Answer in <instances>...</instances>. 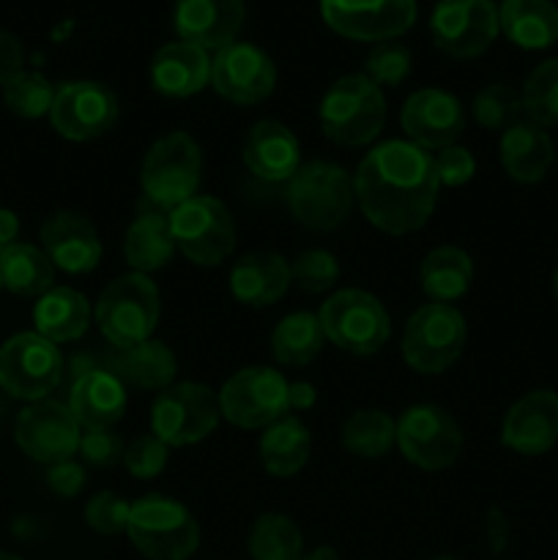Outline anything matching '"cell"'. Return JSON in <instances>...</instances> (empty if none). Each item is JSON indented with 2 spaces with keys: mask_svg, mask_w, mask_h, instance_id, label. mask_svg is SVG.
<instances>
[{
  "mask_svg": "<svg viewBox=\"0 0 558 560\" xmlns=\"http://www.w3.org/2000/svg\"><path fill=\"white\" fill-rule=\"evenodd\" d=\"M0 560H22V558L14 556V552H0Z\"/></svg>",
  "mask_w": 558,
  "mask_h": 560,
  "instance_id": "cell-54",
  "label": "cell"
},
{
  "mask_svg": "<svg viewBox=\"0 0 558 560\" xmlns=\"http://www.w3.org/2000/svg\"><path fill=\"white\" fill-rule=\"evenodd\" d=\"M463 430L441 405H414L397 421V448L421 470L452 468L463 452Z\"/></svg>",
  "mask_w": 558,
  "mask_h": 560,
  "instance_id": "cell-13",
  "label": "cell"
},
{
  "mask_svg": "<svg viewBox=\"0 0 558 560\" xmlns=\"http://www.w3.org/2000/svg\"><path fill=\"white\" fill-rule=\"evenodd\" d=\"M290 284V262L277 252H249L230 268V293L249 310L274 306Z\"/></svg>",
  "mask_w": 558,
  "mask_h": 560,
  "instance_id": "cell-26",
  "label": "cell"
},
{
  "mask_svg": "<svg viewBox=\"0 0 558 560\" xmlns=\"http://www.w3.org/2000/svg\"><path fill=\"white\" fill-rule=\"evenodd\" d=\"M126 383L109 370H88L74 381L69 410L80 430H113L126 413Z\"/></svg>",
  "mask_w": 558,
  "mask_h": 560,
  "instance_id": "cell-25",
  "label": "cell"
},
{
  "mask_svg": "<svg viewBox=\"0 0 558 560\" xmlns=\"http://www.w3.org/2000/svg\"><path fill=\"white\" fill-rule=\"evenodd\" d=\"M498 156H501L503 173L512 180L539 184L556 162V148L542 126L531 124L528 118H520L501 135Z\"/></svg>",
  "mask_w": 558,
  "mask_h": 560,
  "instance_id": "cell-28",
  "label": "cell"
},
{
  "mask_svg": "<svg viewBox=\"0 0 558 560\" xmlns=\"http://www.w3.org/2000/svg\"><path fill=\"white\" fill-rule=\"evenodd\" d=\"M430 560H460V558H454V556H435V558H430Z\"/></svg>",
  "mask_w": 558,
  "mask_h": 560,
  "instance_id": "cell-55",
  "label": "cell"
},
{
  "mask_svg": "<svg viewBox=\"0 0 558 560\" xmlns=\"http://www.w3.org/2000/svg\"><path fill=\"white\" fill-rule=\"evenodd\" d=\"M170 459V446L159 441L156 435H137L135 441L126 443L124 452V465L137 481H151L156 476H162V470L167 468Z\"/></svg>",
  "mask_w": 558,
  "mask_h": 560,
  "instance_id": "cell-44",
  "label": "cell"
},
{
  "mask_svg": "<svg viewBox=\"0 0 558 560\" xmlns=\"http://www.w3.org/2000/svg\"><path fill=\"white\" fill-rule=\"evenodd\" d=\"M175 241L170 233V213L142 200L124 235V257L135 273L151 277L175 257Z\"/></svg>",
  "mask_w": 558,
  "mask_h": 560,
  "instance_id": "cell-27",
  "label": "cell"
},
{
  "mask_svg": "<svg viewBox=\"0 0 558 560\" xmlns=\"http://www.w3.org/2000/svg\"><path fill=\"white\" fill-rule=\"evenodd\" d=\"M416 0H321V16L350 42H394L414 27Z\"/></svg>",
  "mask_w": 558,
  "mask_h": 560,
  "instance_id": "cell-16",
  "label": "cell"
},
{
  "mask_svg": "<svg viewBox=\"0 0 558 560\" xmlns=\"http://www.w3.org/2000/svg\"><path fill=\"white\" fill-rule=\"evenodd\" d=\"M323 334L350 355H375L392 337V317L372 293L345 288L334 293L317 312Z\"/></svg>",
  "mask_w": 558,
  "mask_h": 560,
  "instance_id": "cell-9",
  "label": "cell"
},
{
  "mask_svg": "<svg viewBox=\"0 0 558 560\" xmlns=\"http://www.w3.org/2000/svg\"><path fill=\"white\" fill-rule=\"evenodd\" d=\"M399 124L408 140L425 151L457 145L465 131V109L454 93L441 88H421L410 93L399 113Z\"/></svg>",
  "mask_w": 558,
  "mask_h": 560,
  "instance_id": "cell-19",
  "label": "cell"
},
{
  "mask_svg": "<svg viewBox=\"0 0 558 560\" xmlns=\"http://www.w3.org/2000/svg\"><path fill=\"white\" fill-rule=\"evenodd\" d=\"M419 282L430 304H454L463 299L474 282V260L460 246H435L421 260Z\"/></svg>",
  "mask_w": 558,
  "mask_h": 560,
  "instance_id": "cell-32",
  "label": "cell"
},
{
  "mask_svg": "<svg viewBox=\"0 0 558 560\" xmlns=\"http://www.w3.org/2000/svg\"><path fill=\"white\" fill-rule=\"evenodd\" d=\"M42 249L55 268L88 273L102 260V241L91 219L80 211H55L42 224Z\"/></svg>",
  "mask_w": 558,
  "mask_h": 560,
  "instance_id": "cell-22",
  "label": "cell"
},
{
  "mask_svg": "<svg viewBox=\"0 0 558 560\" xmlns=\"http://www.w3.org/2000/svg\"><path fill=\"white\" fill-rule=\"evenodd\" d=\"M246 550L252 560H301L304 534L288 514L266 512L252 523Z\"/></svg>",
  "mask_w": 558,
  "mask_h": 560,
  "instance_id": "cell-37",
  "label": "cell"
},
{
  "mask_svg": "<svg viewBox=\"0 0 558 560\" xmlns=\"http://www.w3.org/2000/svg\"><path fill=\"white\" fill-rule=\"evenodd\" d=\"M485 536H487V547H490L492 556H503V552H507L512 528H509V517L503 509H498V506L487 509Z\"/></svg>",
  "mask_w": 558,
  "mask_h": 560,
  "instance_id": "cell-49",
  "label": "cell"
},
{
  "mask_svg": "<svg viewBox=\"0 0 558 560\" xmlns=\"http://www.w3.org/2000/svg\"><path fill=\"white\" fill-rule=\"evenodd\" d=\"M80 438L82 430L69 405L55 402V399L31 402L16 416L14 441L33 463L58 465L77 457Z\"/></svg>",
  "mask_w": 558,
  "mask_h": 560,
  "instance_id": "cell-17",
  "label": "cell"
},
{
  "mask_svg": "<svg viewBox=\"0 0 558 560\" xmlns=\"http://www.w3.org/2000/svg\"><path fill=\"white\" fill-rule=\"evenodd\" d=\"M63 377L58 345L36 331H22L0 348V388L25 402H42Z\"/></svg>",
  "mask_w": 558,
  "mask_h": 560,
  "instance_id": "cell-12",
  "label": "cell"
},
{
  "mask_svg": "<svg viewBox=\"0 0 558 560\" xmlns=\"http://www.w3.org/2000/svg\"><path fill=\"white\" fill-rule=\"evenodd\" d=\"M501 443L523 457H542L558 443V394L539 388L520 397L507 410Z\"/></svg>",
  "mask_w": 558,
  "mask_h": 560,
  "instance_id": "cell-21",
  "label": "cell"
},
{
  "mask_svg": "<svg viewBox=\"0 0 558 560\" xmlns=\"http://www.w3.org/2000/svg\"><path fill=\"white\" fill-rule=\"evenodd\" d=\"M115 375L126 386L142 388V392H164L175 383L178 375V359L162 339H146L129 350H120L115 361Z\"/></svg>",
  "mask_w": 558,
  "mask_h": 560,
  "instance_id": "cell-33",
  "label": "cell"
},
{
  "mask_svg": "<svg viewBox=\"0 0 558 560\" xmlns=\"http://www.w3.org/2000/svg\"><path fill=\"white\" fill-rule=\"evenodd\" d=\"M498 9L492 0H438L430 16L432 44L454 60L479 58L496 42Z\"/></svg>",
  "mask_w": 558,
  "mask_h": 560,
  "instance_id": "cell-15",
  "label": "cell"
},
{
  "mask_svg": "<svg viewBox=\"0 0 558 560\" xmlns=\"http://www.w3.org/2000/svg\"><path fill=\"white\" fill-rule=\"evenodd\" d=\"M301 560H342V558H339V552L334 550V547L321 545V547H315V550L304 552V556H301Z\"/></svg>",
  "mask_w": 558,
  "mask_h": 560,
  "instance_id": "cell-52",
  "label": "cell"
},
{
  "mask_svg": "<svg viewBox=\"0 0 558 560\" xmlns=\"http://www.w3.org/2000/svg\"><path fill=\"white\" fill-rule=\"evenodd\" d=\"M55 91H58V88H55L47 77L38 74V71L22 69L20 74H14L3 85V104L11 115H16V118L36 120L42 118V115H49L55 102Z\"/></svg>",
  "mask_w": 558,
  "mask_h": 560,
  "instance_id": "cell-39",
  "label": "cell"
},
{
  "mask_svg": "<svg viewBox=\"0 0 558 560\" xmlns=\"http://www.w3.org/2000/svg\"><path fill=\"white\" fill-rule=\"evenodd\" d=\"M317 120L334 145L364 148L386 126V98L364 74H345L323 93Z\"/></svg>",
  "mask_w": 558,
  "mask_h": 560,
  "instance_id": "cell-3",
  "label": "cell"
},
{
  "mask_svg": "<svg viewBox=\"0 0 558 560\" xmlns=\"http://www.w3.org/2000/svg\"><path fill=\"white\" fill-rule=\"evenodd\" d=\"M342 277L339 260L328 249H304L290 262V282L306 295L328 293Z\"/></svg>",
  "mask_w": 558,
  "mask_h": 560,
  "instance_id": "cell-41",
  "label": "cell"
},
{
  "mask_svg": "<svg viewBox=\"0 0 558 560\" xmlns=\"http://www.w3.org/2000/svg\"><path fill=\"white\" fill-rule=\"evenodd\" d=\"M246 20L244 0H175L173 25L178 42L219 52L239 38Z\"/></svg>",
  "mask_w": 558,
  "mask_h": 560,
  "instance_id": "cell-20",
  "label": "cell"
},
{
  "mask_svg": "<svg viewBox=\"0 0 558 560\" xmlns=\"http://www.w3.org/2000/svg\"><path fill=\"white\" fill-rule=\"evenodd\" d=\"M284 202L295 224L310 233H332L348 222L356 208L353 175L326 159L301 162L284 186Z\"/></svg>",
  "mask_w": 558,
  "mask_h": 560,
  "instance_id": "cell-2",
  "label": "cell"
},
{
  "mask_svg": "<svg viewBox=\"0 0 558 560\" xmlns=\"http://www.w3.org/2000/svg\"><path fill=\"white\" fill-rule=\"evenodd\" d=\"M22 63H25V49L22 42L9 31H0V85L20 74Z\"/></svg>",
  "mask_w": 558,
  "mask_h": 560,
  "instance_id": "cell-48",
  "label": "cell"
},
{
  "mask_svg": "<svg viewBox=\"0 0 558 560\" xmlns=\"http://www.w3.org/2000/svg\"><path fill=\"white\" fill-rule=\"evenodd\" d=\"M520 98H523V115L531 124L542 129L558 126V58L542 60L531 71Z\"/></svg>",
  "mask_w": 558,
  "mask_h": 560,
  "instance_id": "cell-38",
  "label": "cell"
},
{
  "mask_svg": "<svg viewBox=\"0 0 558 560\" xmlns=\"http://www.w3.org/2000/svg\"><path fill=\"white\" fill-rule=\"evenodd\" d=\"M91 304L80 290L71 288H53L38 299L33 310V326L36 334H42L49 342H74L91 326Z\"/></svg>",
  "mask_w": 558,
  "mask_h": 560,
  "instance_id": "cell-31",
  "label": "cell"
},
{
  "mask_svg": "<svg viewBox=\"0 0 558 560\" xmlns=\"http://www.w3.org/2000/svg\"><path fill=\"white\" fill-rule=\"evenodd\" d=\"M553 299H556V304H558V266H556V271H553Z\"/></svg>",
  "mask_w": 558,
  "mask_h": 560,
  "instance_id": "cell-53",
  "label": "cell"
},
{
  "mask_svg": "<svg viewBox=\"0 0 558 560\" xmlns=\"http://www.w3.org/2000/svg\"><path fill=\"white\" fill-rule=\"evenodd\" d=\"M498 25L523 49H547L558 42V5L553 0H503Z\"/></svg>",
  "mask_w": 558,
  "mask_h": 560,
  "instance_id": "cell-30",
  "label": "cell"
},
{
  "mask_svg": "<svg viewBox=\"0 0 558 560\" xmlns=\"http://www.w3.org/2000/svg\"><path fill=\"white\" fill-rule=\"evenodd\" d=\"M129 514H131V503L113 490L96 492V495L85 503V523L88 528L96 530L98 536L126 534Z\"/></svg>",
  "mask_w": 558,
  "mask_h": 560,
  "instance_id": "cell-43",
  "label": "cell"
},
{
  "mask_svg": "<svg viewBox=\"0 0 558 560\" xmlns=\"http://www.w3.org/2000/svg\"><path fill=\"white\" fill-rule=\"evenodd\" d=\"M290 383L271 366H244L219 388L222 419L239 430H266L290 413Z\"/></svg>",
  "mask_w": 558,
  "mask_h": 560,
  "instance_id": "cell-11",
  "label": "cell"
},
{
  "mask_svg": "<svg viewBox=\"0 0 558 560\" xmlns=\"http://www.w3.org/2000/svg\"><path fill=\"white\" fill-rule=\"evenodd\" d=\"M0 290H3V279H0Z\"/></svg>",
  "mask_w": 558,
  "mask_h": 560,
  "instance_id": "cell-56",
  "label": "cell"
},
{
  "mask_svg": "<svg viewBox=\"0 0 558 560\" xmlns=\"http://www.w3.org/2000/svg\"><path fill=\"white\" fill-rule=\"evenodd\" d=\"M241 159L255 178L266 184H288L301 167L299 137L279 120H257L241 142Z\"/></svg>",
  "mask_w": 558,
  "mask_h": 560,
  "instance_id": "cell-23",
  "label": "cell"
},
{
  "mask_svg": "<svg viewBox=\"0 0 558 560\" xmlns=\"http://www.w3.org/2000/svg\"><path fill=\"white\" fill-rule=\"evenodd\" d=\"M202 180V151L186 131L162 135L146 151L140 164L142 200L162 211H173L191 200Z\"/></svg>",
  "mask_w": 558,
  "mask_h": 560,
  "instance_id": "cell-5",
  "label": "cell"
},
{
  "mask_svg": "<svg viewBox=\"0 0 558 560\" xmlns=\"http://www.w3.org/2000/svg\"><path fill=\"white\" fill-rule=\"evenodd\" d=\"M153 91L167 98H189L211 85V52L186 42H170L148 66Z\"/></svg>",
  "mask_w": 558,
  "mask_h": 560,
  "instance_id": "cell-24",
  "label": "cell"
},
{
  "mask_svg": "<svg viewBox=\"0 0 558 560\" xmlns=\"http://www.w3.org/2000/svg\"><path fill=\"white\" fill-rule=\"evenodd\" d=\"M47 485L55 495L60 498H77L85 487V468L74 459H66V463L49 465L47 470Z\"/></svg>",
  "mask_w": 558,
  "mask_h": 560,
  "instance_id": "cell-47",
  "label": "cell"
},
{
  "mask_svg": "<svg viewBox=\"0 0 558 560\" xmlns=\"http://www.w3.org/2000/svg\"><path fill=\"white\" fill-rule=\"evenodd\" d=\"M219 394L206 383L184 381L156 394L151 405V432L170 448L206 441L219 427Z\"/></svg>",
  "mask_w": 558,
  "mask_h": 560,
  "instance_id": "cell-10",
  "label": "cell"
},
{
  "mask_svg": "<svg viewBox=\"0 0 558 560\" xmlns=\"http://www.w3.org/2000/svg\"><path fill=\"white\" fill-rule=\"evenodd\" d=\"M175 249L195 266H222L239 244V230L230 208L217 197L195 195L170 211Z\"/></svg>",
  "mask_w": 558,
  "mask_h": 560,
  "instance_id": "cell-7",
  "label": "cell"
},
{
  "mask_svg": "<svg viewBox=\"0 0 558 560\" xmlns=\"http://www.w3.org/2000/svg\"><path fill=\"white\" fill-rule=\"evenodd\" d=\"M120 118L118 96L109 85L96 80L63 82L55 91L49 124L71 142H91L115 129Z\"/></svg>",
  "mask_w": 558,
  "mask_h": 560,
  "instance_id": "cell-14",
  "label": "cell"
},
{
  "mask_svg": "<svg viewBox=\"0 0 558 560\" xmlns=\"http://www.w3.org/2000/svg\"><path fill=\"white\" fill-rule=\"evenodd\" d=\"M468 326L452 304H425L408 317L403 331V359L419 375H441L463 355Z\"/></svg>",
  "mask_w": 558,
  "mask_h": 560,
  "instance_id": "cell-8",
  "label": "cell"
},
{
  "mask_svg": "<svg viewBox=\"0 0 558 560\" xmlns=\"http://www.w3.org/2000/svg\"><path fill=\"white\" fill-rule=\"evenodd\" d=\"M356 206L381 233L408 235L430 222L438 206L435 164L410 140L370 148L353 173Z\"/></svg>",
  "mask_w": 558,
  "mask_h": 560,
  "instance_id": "cell-1",
  "label": "cell"
},
{
  "mask_svg": "<svg viewBox=\"0 0 558 560\" xmlns=\"http://www.w3.org/2000/svg\"><path fill=\"white\" fill-rule=\"evenodd\" d=\"M126 536L148 560H189L200 547V525L181 501L142 495L131 503Z\"/></svg>",
  "mask_w": 558,
  "mask_h": 560,
  "instance_id": "cell-6",
  "label": "cell"
},
{
  "mask_svg": "<svg viewBox=\"0 0 558 560\" xmlns=\"http://www.w3.org/2000/svg\"><path fill=\"white\" fill-rule=\"evenodd\" d=\"M432 164H435L438 184L446 186V189H457V186H465L476 175V159L468 148L463 145H449L441 148V151L432 156Z\"/></svg>",
  "mask_w": 558,
  "mask_h": 560,
  "instance_id": "cell-46",
  "label": "cell"
},
{
  "mask_svg": "<svg viewBox=\"0 0 558 560\" xmlns=\"http://www.w3.org/2000/svg\"><path fill=\"white\" fill-rule=\"evenodd\" d=\"M0 279H3V288L20 299H42L53 290L55 266L44 255V249L16 241L9 249L0 252Z\"/></svg>",
  "mask_w": 558,
  "mask_h": 560,
  "instance_id": "cell-34",
  "label": "cell"
},
{
  "mask_svg": "<svg viewBox=\"0 0 558 560\" xmlns=\"http://www.w3.org/2000/svg\"><path fill=\"white\" fill-rule=\"evenodd\" d=\"M257 454H260L266 474L277 476V479H290L310 463L312 435L299 416L288 413L263 430Z\"/></svg>",
  "mask_w": 558,
  "mask_h": 560,
  "instance_id": "cell-29",
  "label": "cell"
},
{
  "mask_svg": "<svg viewBox=\"0 0 558 560\" xmlns=\"http://www.w3.org/2000/svg\"><path fill=\"white\" fill-rule=\"evenodd\" d=\"M126 443L115 430H91L80 438V457L93 468H115L124 463Z\"/></svg>",
  "mask_w": 558,
  "mask_h": 560,
  "instance_id": "cell-45",
  "label": "cell"
},
{
  "mask_svg": "<svg viewBox=\"0 0 558 560\" xmlns=\"http://www.w3.org/2000/svg\"><path fill=\"white\" fill-rule=\"evenodd\" d=\"M16 235H20V217L9 208H0V252L16 244Z\"/></svg>",
  "mask_w": 558,
  "mask_h": 560,
  "instance_id": "cell-51",
  "label": "cell"
},
{
  "mask_svg": "<svg viewBox=\"0 0 558 560\" xmlns=\"http://www.w3.org/2000/svg\"><path fill=\"white\" fill-rule=\"evenodd\" d=\"M414 71V55L403 42H381L372 44V49L364 58V71L361 74L367 80L375 82L377 88H399Z\"/></svg>",
  "mask_w": 558,
  "mask_h": 560,
  "instance_id": "cell-42",
  "label": "cell"
},
{
  "mask_svg": "<svg viewBox=\"0 0 558 560\" xmlns=\"http://www.w3.org/2000/svg\"><path fill=\"white\" fill-rule=\"evenodd\" d=\"M288 402H290V410H310L312 405L317 402L315 386H312V383H306V381L290 383Z\"/></svg>",
  "mask_w": 558,
  "mask_h": 560,
  "instance_id": "cell-50",
  "label": "cell"
},
{
  "mask_svg": "<svg viewBox=\"0 0 558 560\" xmlns=\"http://www.w3.org/2000/svg\"><path fill=\"white\" fill-rule=\"evenodd\" d=\"M162 315L159 288L146 273H124L98 293L93 320L113 348L129 350L156 331Z\"/></svg>",
  "mask_w": 558,
  "mask_h": 560,
  "instance_id": "cell-4",
  "label": "cell"
},
{
  "mask_svg": "<svg viewBox=\"0 0 558 560\" xmlns=\"http://www.w3.org/2000/svg\"><path fill=\"white\" fill-rule=\"evenodd\" d=\"M211 88L230 104L252 107L266 102L277 88V66L260 47L233 42L211 60Z\"/></svg>",
  "mask_w": 558,
  "mask_h": 560,
  "instance_id": "cell-18",
  "label": "cell"
},
{
  "mask_svg": "<svg viewBox=\"0 0 558 560\" xmlns=\"http://www.w3.org/2000/svg\"><path fill=\"white\" fill-rule=\"evenodd\" d=\"M470 115H474L481 129L501 131L503 135L509 126H514L523 118V98H520V91H514L512 85L492 82V85H485L481 91L474 93Z\"/></svg>",
  "mask_w": 558,
  "mask_h": 560,
  "instance_id": "cell-40",
  "label": "cell"
},
{
  "mask_svg": "<svg viewBox=\"0 0 558 560\" xmlns=\"http://www.w3.org/2000/svg\"><path fill=\"white\" fill-rule=\"evenodd\" d=\"M345 452L359 459H381L397 446V421L375 408L356 410L339 430Z\"/></svg>",
  "mask_w": 558,
  "mask_h": 560,
  "instance_id": "cell-36",
  "label": "cell"
},
{
  "mask_svg": "<svg viewBox=\"0 0 558 560\" xmlns=\"http://www.w3.org/2000/svg\"><path fill=\"white\" fill-rule=\"evenodd\" d=\"M326 334L312 312H290L271 331V355L282 366H306L321 355Z\"/></svg>",
  "mask_w": 558,
  "mask_h": 560,
  "instance_id": "cell-35",
  "label": "cell"
}]
</instances>
